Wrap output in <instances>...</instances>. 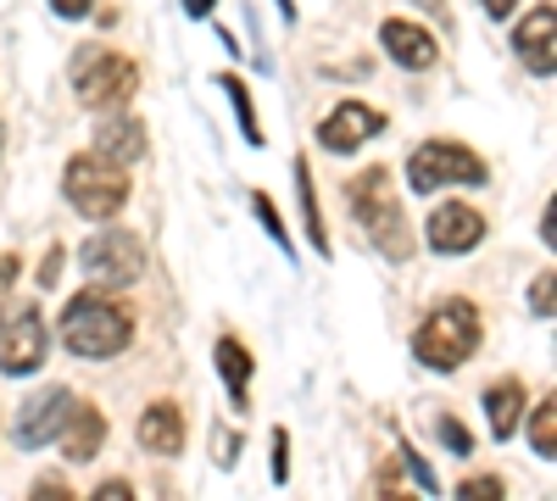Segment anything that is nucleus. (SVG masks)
Returning <instances> with one entry per match:
<instances>
[{
    "instance_id": "nucleus-1",
    "label": "nucleus",
    "mask_w": 557,
    "mask_h": 501,
    "mask_svg": "<svg viewBox=\"0 0 557 501\" xmlns=\"http://www.w3.org/2000/svg\"><path fill=\"white\" fill-rule=\"evenodd\" d=\"M62 346L78 356V362H107V356H123L134 346V312L117 306L107 290H84L67 301L62 312Z\"/></svg>"
},
{
    "instance_id": "nucleus-2",
    "label": "nucleus",
    "mask_w": 557,
    "mask_h": 501,
    "mask_svg": "<svg viewBox=\"0 0 557 501\" xmlns=\"http://www.w3.org/2000/svg\"><path fill=\"white\" fill-rule=\"evenodd\" d=\"M346 206H351V217L362 223V235L374 240V251H380L385 262H407V256H412V223H407V212H401V196H396V185H391L385 167L357 173L351 185H346Z\"/></svg>"
},
{
    "instance_id": "nucleus-3",
    "label": "nucleus",
    "mask_w": 557,
    "mask_h": 501,
    "mask_svg": "<svg viewBox=\"0 0 557 501\" xmlns=\"http://www.w3.org/2000/svg\"><path fill=\"white\" fill-rule=\"evenodd\" d=\"M480 335H485L480 306H474L469 296H451V301H441V306L424 317V324H418L412 356L424 362V368H435V374H457L462 362L480 351Z\"/></svg>"
},
{
    "instance_id": "nucleus-4",
    "label": "nucleus",
    "mask_w": 557,
    "mask_h": 501,
    "mask_svg": "<svg viewBox=\"0 0 557 501\" xmlns=\"http://www.w3.org/2000/svg\"><path fill=\"white\" fill-rule=\"evenodd\" d=\"M67 78H73L84 107L117 112V107L134 101V89H139V62L112 51V45H84V51H73V62H67Z\"/></svg>"
},
{
    "instance_id": "nucleus-5",
    "label": "nucleus",
    "mask_w": 557,
    "mask_h": 501,
    "mask_svg": "<svg viewBox=\"0 0 557 501\" xmlns=\"http://www.w3.org/2000/svg\"><path fill=\"white\" fill-rule=\"evenodd\" d=\"M62 196L78 217L89 223H112L128 206V167L107 162L101 151H84L62 167Z\"/></svg>"
},
{
    "instance_id": "nucleus-6",
    "label": "nucleus",
    "mask_w": 557,
    "mask_h": 501,
    "mask_svg": "<svg viewBox=\"0 0 557 501\" xmlns=\"http://www.w3.org/2000/svg\"><path fill=\"white\" fill-rule=\"evenodd\" d=\"M485 190L491 185V162L480 151H469L462 140H424L407 156V190L412 196H435V190Z\"/></svg>"
},
{
    "instance_id": "nucleus-7",
    "label": "nucleus",
    "mask_w": 557,
    "mask_h": 501,
    "mask_svg": "<svg viewBox=\"0 0 557 501\" xmlns=\"http://www.w3.org/2000/svg\"><path fill=\"white\" fill-rule=\"evenodd\" d=\"M78 267H84V285L89 290H128L139 279V267H146V251L128 229H96L84 246H78Z\"/></svg>"
},
{
    "instance_id": "nucleus-8",
    "label": "nucleus",
    "mask_w": 557,
    "mask_h": 501,
    "mask_svg": "<svg viewBox=\"0 0 557 501\" xmlns=\"http://www.w3.org/2000/svg\"><path fill=\"white\" fill-rule=\"evenodd\" d=\"M45 356H51V329H45L39 306H17L0 317V374L28 379L45 368Z\"/></svg>"
},
{
    "instance_id": "nucleus-9",
    "label": "nucleus",
    "mask_w": 557,
    "mask_h": 501,
    "mask_svg": "<svg viewBox=\"0 0 557 501\" xmlns=\"http://www.w3.org/2000/svg\"><path fill=\"white\" fill-rule=\"evenodd\" d=\"M485 229H491V223H485L474 206L446 201V206H435L430 223H424V246H430L435 256H469V251L485 240Z\"/></svg>"
},
{
    "instance_id": "nucleus-10",
    "label": "nucleus",
    "mask_w": 557,
    "mask_h": 501,
    "mask_svg": "<svg viewBox=\"0 0 557 501\" xmlns=\"http://www.w3.org/2000/svg\"><path fill=\"white\" fill-rule=\"evenodd\" d=\"M73 390L67 385H51V390H39V396H28L23 401V413H17V446L23 451H39L45 440H57L62 435V424H67V413H73Z\"/></svg>"
},
{
    "instance_id": "nucleus-11",
    "label": "nucleus",
    "mask_w": 557,
    "mask_h": 501,
    "mask_svg": "<svg viewBox=\"0 0 557 501\" xmlns=\"http://www.w3.org/2000/svg\"><path fill=\"white\" fill-rule=\"evenodd\" d=\"M380 128H385V112L362 107V101H341L330 117L318 123V146L330 151V156H351L357 146H368V140H374Z\"/></svg>"
},
{
    "instance_id": "nucleus-12",
    "label": "nucleus",
    "mask_w": 557,
    "mask_h": 501,
    "mask_svg": "<svg viewBox=\"0 0 557 501\" xmlns=\"http://www.w3.org/2000/svg\"><path fill=\"white\" fill-rule=\"evenodd\" d=\"M57 446H62V458H67L73 468H78V463H96L101 446H107V413H101L96 401H73V413H67Z\"/></svg>"
},
{
    "instance_id": "nucleus-13",
    "label": "nucleus",
    "mask_w": 557,
    "mask_h": 501,
    "mask_svg": "<svg viewBox=\"0 0 557 501\" xmlns=\"http://www.w3.org/2000/svg\"><path fill=\"white\" fill-rule=\"evenodd\" d=\"M380 45H385V57H391L396 67H407V73H430V67L441 62L435 34L418 28V23H401V17H391V23L380 28Z\"/></svg>"
},
{
    "instance_id": "nucleus-14",
    "label": "nucleus",
    "mask_w": 557,
    "mask_h": 501,
    "mask_svg": "<svg viewBox=\"0 0 557 501\" xmlns=\"http://www.w3.org/2000/svg\"><path fill=\"white\" fill-rule=\"evenodd\" d=\"M513 51H519V62H524L530 73H541V78L557 73V12H552V7H535V12L519 23Z\"/></svg>"
},
{
    "instance_id": "nucleus-15",
    "label": "nucleus",
    "mask_w": 557,
    "mask_h": 501,
    "mask_svg": "<svg viewBox=\"0 0 557 501\" xmlns=\"http://www.w3.org/2000/svg\"><path fill=\"white\" fill-rule=\"evenodd\" d=\"M139 446H146L151 458H178L184 451V406L178 401H151L146 413H139Z\"/></svg>"
},
{
    "instance_id": "nucleus-16",
    "label": "nucleus",
    "mask_w": 557,
    "mask_h": 501,
    "mask_svg": "<svg viewBox=\"0 0 557 501\" xmlns=\"http://www.w3.org/2000/svg\"><path fill=\"white\" fill-rule=\"evenodd\" d=\"M96 151H101L107 162H117V167L139 162V156H146V123L128 117V112L117 107V117H107L101 134H96Z\"/></svg>"
},
{
    "instance_id": "nucleus-17",
    "label": "nucleus",
    "mask_w": 557,
    "mask_h": 501,
    "mask_svg": "<svg viewBox=\"0 0 557 501\" xmlns=\"http://www.w3.org/2000/svg\"><path fill=\"white\" fill-rule=\"evenodd\" d=\"M212 356H218V379L228 385V401H235V413H246V406H251V351H246L235 335H223Z\"/></svg>"
},
{
    "instance_id": "nucleus-18",
    "label": "nucleus",
    "mask_w": 557,
    "mask_h": 501,
    "mask_svg": "<svg viewBox=\"0 0 557 501\" xmlns=\"http://www.w3.org/2000/svg\"><path fill=\"white\" fill-rule=\"evenodd\" d=\"M519 413H524V385H519V379H496V385L485 390L491 440H513V429H519Z\"/></svg>"
},
{
    "instance_id": "nucleus-19",
    "label": "nucleus",
    "mask_w": 557,
    "mask_h": 501,
    "mask_svg": "<svg viewBox=\"0 0 557 501\" xmlns=\"http://www.w3.org/2000/svg\"><path fill=\"white\" fill-rule=\"evenodd\" d=\"M296 185H301V217H307L312 251L330 256V235H323V212H318V196H312V167H307V156H296Z\"/></svg>"
},
{
    "instance_id": "nucleus-20",
    "label": "nucleus",
    "mask_w": 557,
    "mask_h": 501,
    "mask_svg": "<svg viewBox=\"0 0 557 501\" xmlns=\"http://www.w3.org/2000/svg\"><path fill=\"white\" fill-rule=\"evenodd\" d=\"M223 84V96H228V107H235V117H240V134H246V146H262V128H257V112H251V89L228 73V78H218Z\"/></svg>"
},
{
    "instance_id": "nucleus-21",
    "label": "nucleus",
    "mask_w": 557,
    "mask_h": 501,
    "mask_svg": "<svg viewBox=\"0 0 557 501\" xmlns=\"http://www.w3.org/2000/svg\"><path fill=\"white\" fill-rule=\"evenodd\" d=\"M530 446H535V458H557V406H552V396L535 406V424H530Z\"/></svg>"
},
{
    "instance_id": "nucleus-22",
    "label": "nucleus",
    "mask_w": 557,
    "mask_h": 501,
    "mask_svg": "<svg viewBox=\"0 0 557 501\" xmlns=\"http://www.w3.org/2000/svg\"><path fill=\"white\" fill-rule=\"evenodd\" d=\"M251 212H257V217H262V229H268V235H273V240H278V246H285V251H290V240H285V223H278V206H273V201H268V196H262V190H257V196H251Z\"/></svg>"
},
{
    "instance_id": "nucleus-23",
    "label": "nucleus",
    "mask_w": 557,
    "mask_h": 501,
    "mask_svg": "<svg viewBox=\"0 0 557 501\" xmlns=\"http://www.w3.org/2000/svg\"><path fill=\"white\" fill-rule=\"evenodd\" d=\"M435 435H441V440L451 446V458H469V451H474V440H469V429H462L457 418H441V424H435Z\"/></svg>"
},
{
    "instance_id": "nucleus-24",
    "label": "nucleus",
    "mask_w": 557,
    "mask_h": 501,
    "mask_svg": "<svg viewBox=\"0 0 557 501\" xmlns=\"http://www.w3.org/2000/svg\"><path fill=\"white\" fill-rule=\"evenodd\" d=\"M57 279H62V246H51L39 256V273H34V285L39 290H57Z\"/></svg>"
},
{
    "instance_id": "nucleus-25",
    "label": "nucleus",
    "mask_w": 557,
    "mask_h": 501,
    "mask_svg": "<svg viewBox=\"0 0 557 501\" xmlns=\"http://www.w3.org/2000/svg\"><path fill=\"white\" fill-rule=\"evenodd\" d=\"M530 306H535V317H552V267L530 285Z\"/></svg>"
},
{
    "instance_id": "nucleus-26",
    "label": "nucleus",
    "mask_w": 557,
    "mask_h": 501,
    "mask_svg": "<svg viewBox=\"0 0 557 501\" xmlns=\"http://www.w3.org/2000/svg\"><path fill=\"white\" fill-rule=\"evenodd\" d=\"M457 496H502V479L496 474H474V479H462Z\"/></svg>"
},
{
    "instance_id": "nucleus-27",
    "label": "nucleus",
    "mask_w": 557,
    "mask_h": 501,
    "mask_svg": "<svg viewBox=\"0 0 557 501\" xmlns=\"http://www.w3.org/2000/svg\"><path fill=\"white\" fill-rule=\"evenodd\" d=\"M285 446H290V435H285V429H273V479H278V485L290 479V458H285Z\"/></svg>"
},
{
    "instance_id": "nucleus-28",
    "label": "nucleus",
    "mask_w": 557,
    "mask_h": 501,
    "mask_svg": "<svg viewBox=\"0 0 557 501\" xmlns=\"http://www.w3.org/2000/svg\"><path fill=\"white\" fill-rule=\"evenodd\" d=\"M34 496H39V501H67L73 490H67V485H62V479L51 474V479H39V485H34Z\"/></svg>"
},
{
    "instance_id": "nucleus-29",
    "label": "nucleus",
    "mask_w": 557,
    "mask_h": 501,
    "mask_svg": "<svg viewBox=\"0 0 557 501\" xmlns=\"http://www.w3.org/2000/svg\"><path fill=\"white\" fill-rule=\"evenodd\" d=\"M17 267H23V262H17L12 251L0 256V301H7V290H12V279H17Z\"/></svg>"
},
{
    "instance_id": "nucleus-30",
    "label": "nucleus",
    "mask_w": 557,
    "mask_h": 501,
    "mask_svg": "<svg viewBox=\"0 0 557 501\" xmlns=\"http://www.w3.org/2000/svg\"><path fill=\"white\" fill-rule=\"evenodd\" d=\"M51 7H57V17H89L96 0H51Z\"/></svg>"
},
{
    "instance_id": "nucleus-31",
    "label": "nucleus",
    "mask_w": 557,
    "mask_h": 501,
    "mask_svg": "<svg viewBox=\"0 0 557 501\" xmlns=\"http://www.w3.org/2000/svg\"><path fill=\"white\" fill-rule=\"evenodd\" d=\"M235 458H240V440H235V435H228V440L218 435V463H223V468H235Z\"/></svg>"
},
{
    "instance_id": "nucleus-32",
    "label": "nucleus",
    "mask_w": 557,
    "mask_h": 501,
    "mask_svg": "<svg viewBox=\"0 0 557 501\" xmlns=\"http://www.w3.org/2000/svg\"><path fill=\"white\" fill-rule=\"evenodd\" d=\"M96 496H101V501H123V496H134V485H128V479H107Z\"/></svg>"
},
{
    "instance_id": "nucleus-33",
    "label": "nucleus",
    "mask_w": 557,
    "mask_h": 501,
    "mask_svg": "<svg viewBox=\"0 0 557 501\" xmlns=\"http://www.w3.org/2000/svg\"><path fill=\"white\" fill-rule=\"evenodd\" d=\"M480 7H485V17H491V23H502L507 12H513V7H519V0H480Z\"/></svg>"
},
{
    "instance_id": "nucleus-34",
    "label": "nucleus",
    "mask_w": 557,
    "mask_h": 501,
    "mask_svg": "<svg viewBox=\"0 0 557 501\" xmlns=\"http://www.w3.org/2000/svg\"><path fill=\"white\" fill-rule=\"evenodd\" d=\"M212 7H218V0H184V17L201 23V17H212Z\"/></svg>"
},
{
    "instance_id": "nucleus-35",
    "label": "nucleus",
    "mask_w": 557,
    "mask_h": 501,
    "mask_svg": "<svg viewBox=\"0 0 557 501\" xmlns=\"http://www.w3.org/2000/svg\"><path fill=\"white\" fill-rule=\"evenodd\" d=\"M0 140H7V134H0Z\"/></svg>"
}]
</instances>
